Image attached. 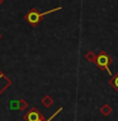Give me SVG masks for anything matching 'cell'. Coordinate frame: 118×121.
I'll use <instances>...</instances> for the list:
<instances>
[{"label":"cell","mask_w":118,"mask_h":121,"mask_svg":"<svg viewBox=\"0 0 118 121\" xmlns=\"http://www.w3.org/2000/svg\"><path fill=\"white\" fill-rule=\"evenodd\" d=\"M62 8L59 6V8H55V9H51V10H47V11H43V13H39V11H37V9H30V11L28 14L25 15V20L29 23L32 26H36L38 23L41 22V19L44 17V15H48V14H51V13H55V11H59L61 10Z\"/></svg>","instance_id":"cell-1"},{"label":"cell","mask_w":118,"mask_h":121,"mask_svg":"<svg viewBox=\"0 0 118 121\" xmlns=\"http://www.w3.org/2000/svg\"><path fill=\"white\" fill-rule=\"evenodd\" d=\"M112 62H113V58H112V57L108 56L105 52H100L99 54H97V58H95V62H94V63L97 64L98 68L107 71V72L110 74L109 64H112Z\"/></svg>","instance_id":"cell-2"},{"label":"cell","mask_w":118,"mask_h":121,"mask_svg":"<svg viewBox=\"0 0 118 121\" xmlns=\"http://www.w3.org/2000/svg\"><path fill=\"white\" fill-rule=\"evenodd\" d=\"M42 119H43V117H42V115L39 113V111H38L37 108H32L24 116V120L25 121H41Z\"/></svg>","instance_id":"cell-3"},{"label":"cell","mask_w":118,"mask_h":121,"mask_svg":"<svg viewBox=\"0 0 118 121\" xmlns=\"http://www.w3.org/2000/svg\"><path fill=\"white\" fill-rule=\"evenodd\" d=\"M9 86H10V79L0 71V95H1Z\"/></svg>","instance_id":"cell-4"},{"label":"cell","mask_w":118,"mask_h":121,"mask_svg":"<svg viewBox=\"0 0 118 121\" xmlns=\"http://www.w3.org/2000/svg\"><path fill=\"white\" fill-rule=\"evenodd\" d=\"M100 112H102L103 116H109L110 113H112V107H110L108 104H104L100 107Z\"/></svg>","instance_id":"cell-5"},{"label":"cell","mask_w":118,"mask_h":121,"mask_svg":"<svg viewBox=\"0 0 118 121\" xmlns=\"http://www.w3.org/2000/svg\"><path fill=\"white\" fill-rule=\"evenodd\" d=\"M109 85L118 92V72L114 76H112V78L109 79Z\"/></svg>","instance_id":"cell-6"},{"label":"cell","mask_w":118,"mask_h":121,"mask_svg":"<svg viewBox=\"0 0 118 121\" xmlns=\"http://www.w3.org/2000/svg\"><path fill=\"white\" fill-rule=\"evenodd\" d=\"M42 104H43V106H46V107H51L53 105V98L49 96V95H47V96H44L42 98Z\"/></svg>","instance_id":"cell-7"},{"label":"cell","mask_w":118,"mask_h":121,"mask_svg":"<svg viewBox=\"0 0 118 121\" xmlns=\"http://www.w3.org/2000/svg\"><path fill=\"white\" fill-rule=\"evenodd\" d=\"M95 58H97V54H95L94 52H86V54H85V59L88 60V62H91V63H94L95 62Z\"/></svg>","instance_id":"cell-8"},{"label":"cell","mask_w":118,"mask_h":121,"mask_svg":"<svg viewBox=\"0 0 118 121\" xmlns=\"http://www.w3.org/2000/svg\"><path fill=\"white\" fill-rule=\"evenodd\" d=\"M27 106H28V104H27L25 100H19V110L24 111V110L27 108Z\"/></svg>","instance_id":"cell-9"},{"label":"cell","mask_w":118,"mask_h":121,"mask_svg":"<svg viewBox=\"0 0 118 121\" xmlns=\"http://www.w3.org/2000/svg\"><path fill=\"white\" fill-rule=\"evenodd\" d=\"M61 111H62V107H60V108H59V110H57V111H56V112H55V113H53V115H52V116H51V117H49V119H48V120H44V119H42V120H41V121H51V120H52V119H53V117H55V116H56V115H59V113H60V112H61Z\"/></svg>","instance_id":"cell-10"},{"label":"cell","mask_w":118,"mask_h":121,"mask_svg":"<svg viewBox=\"0 0 118 121\" xmlns=\"http://www.w3.org/2000/svg\"><path fill=\"white\" fill-rule=\"evenodd\" d=\"M10 107H11V108H18V110H19V101H11V102H10Z\"/></svg>","instance_id":"cell-11"},{"label":"cell","mask_w":118,"mask_h":121,"mask_svg":"<svg viewBox=\"0 0 118 121\" xmlns=\"http://www.w3.org/2000/svg\"><path fill=\"white\" fill-rule=\"evenodd\" d=\"M1 4H3V0H0V5H1Z\"/></svg>","instance_id":"cell-12"},{"label":"cell","mask_w":118,"mask_h":121,"mask_svg":"<svg viewBox=\"0 0 118 121\" xmlns=\"http://www.w3.org/2000/svg\"><path fill=\"white\" fill-rule=\"evenodd\" d=\"M0 39H1V34H0Z\"/></svg>","instance_id":"cell-13"}]
</instances>
